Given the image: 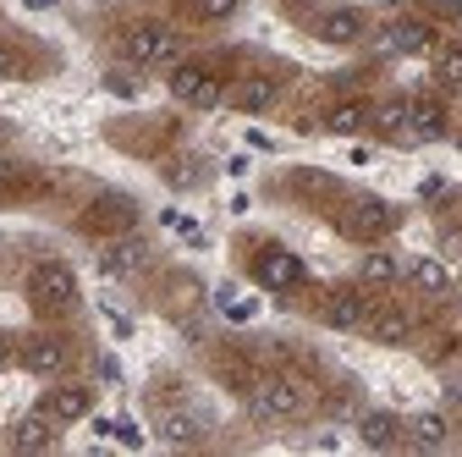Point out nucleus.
Returning <instances> with one entry per match:
<instances>
[{
	"label": "nucleus",
	"instance_id": "nucleus-1",
	"mask_svg": "<svg viewBox=\"0 0 462 457\" xmlns=\"http://www.w3.org/2000/svg\"><path fill=\"white\" fill-rule=\"evenodd\" d=\"M78 270L67 265V259H39L33 270H28V303L39 309V314H72L78 309Z\"/></svg>",
	"mask_w": 462,
	"mask_h": 457
},
{
	"label": "nucleus",
	"instance_id": "nucleus-2",
	"mask_svg": "<svg viewBox=\"0 0 462 457\" xmlns=\"http://www.w3.org/2000/svg\"><path fill=\"white\" fill-rule=\"evenodd\" d=\"M122 61L127 67H171L177 61V28L171 23H133L122 33Z\"/></svg>",
	"mask_w": 462,
	"mask_h": 457
},
{
	"label": "nucleus",
	"instance_id": "nucleus-3",
	"mask_svg": "<svg viewBox=\"0 0 462 457\" xmlns=\"http://www.w3.org/2000/svg\"><path fill=\"white\" fill-rule=\"evenodd\" d=\"M248 408L259 419H298L309 408V391L298 380H286V375H264L254 391H248Z\"/></svg>",
	"mask_w": 462,
	"mask_h": 457
},
{
	"label": "nucleus",
	"instance_id": "nucleus-4",
	"mask_svg": "<svg viewBox=\"0 0 462 457\" xmlns=\"http://www.w3.org/2000/svg\"><path fill=\"white\" fill-rule=\"evenodd\" d=\"M391 226H396V210H391L385 199H374V193H358L353 204H346V215H341V232H346V238H358V243L385 238Z\"/></svg>",
	"mask_w": 462,
	"mask_h": 457
},
{
	"label": "nucleus",
	"instance_id": "nucleus-5",
	"mask_svg": "<svg viewBox=\"0 0 462 457\" xmlns=\"http://www.w3.org/2000/svg\"><path fill=\"white\" fill-rule=\"evenodd\" d=\"M17 364L28 375H39V380H55V375L72 364V348H67L61 336H28L23 348H17Z\"/></svg>",
	"mask_w": 462,
	"mask_h": 457
},
{
	"label": "nucleus",
	"instance_id": "nucleus-6",
	"mask_svg": "<svg viewBox=\"0 0 462 457\" xmlns=\"http://www.w3.org/2000/svg\"><path fill=\"white\" fill-rule=\"evenodd\" d=\"M254 275H259V287H270V293H292L298 281H303V259L286 254V248H259Z\"/></svg>",
	"mask_w": 462,
	"mask_h": 457
},
{
	"label": "nucleus",
	"instance_id": "nucleus-7",
	"mask_svg": "<svg viewBox=\"0 0 462 457\" xmlns=\"http://www.w3.org/2000/svg\"><path fill=\"white\" fill-rule=\"evenodd\" d=\"M39 414H50L55 424H78V419L94 414V391L88 386H50L39 396Z\"/></svg>",
	"mask_w": 462,
	"mask_h": 457
},
{
	"label": "nucleus",
	"instance_id": "nucleus-8",
	"mask_svg": "<svg viewBox=\"0 0 462 457\" xmlns=\"http://www.w3.org/2000/svg\"><path fill=\"white\" fill-rule=\"evenodd\" d=\"M380 44H385L391 55H435V28L419 23V17H396V23L380 33Z\"/></svg>",
	"mask_w": 462,
	"mask_h": 457
},
{
	"label": "nucleus",
	"instance_id": "nucleus-9",
	"mask_svg": "<svg viewBox=\"0 0 462 457\" xmlns=\"http://www.w3.org/2000/svg\"><path fill=\"white\" fill-rule=\"evenodd\" d=\"M364 12L358 6H325L319 17H314V33L325 39V44H358L364 39Z\"/></svg>",
	"mask_w": 462,
	"mask_h": 457
},
{
	"label": "nucleus",
	"instance_id": "nucleus-10",
	"mask_svg": "<svg viewBox=\"0 0 462 457\" xmlns=\"http://www.w3.org/2000/svg\"><path fill=\"white\" fill-rule=\"evenodd\" d=\"M143 265H149V243L133 238V232H122L116 243L99 248V270H105V275H138Z\"/></svg>",
	"mask_w": 462,
	"mask_h": 457
},
{
	"label": "nucleus",
	"instance_id": "nucleus-11",
	"mask_svg": "<svg viewBox=\"0 0 462 457\" xmlns=\"http://www.w3.org/2000/svg\"><path fill=\"white\" fill-rule=\"evenodd\" d=\"M165 83H171V94L188 99V105H215V99H220V83H215L204 67H193V61H177Z\"/></svg>",
	"mask_w": 462,
	"mask_h": 457
},
{
	"label": "nucleus",
	"instance_id": "nucleus-12",
	"mask_svg": "<svg viewBox=\"0 0 462 457\" xmlns=\"http://www.w3.org/2000/svg\"><path fill=\"white\" fill-rule=\"evenodd\" d=\"M435 138H446V105L440 99H408V138L402 144H435Z\"/></svg>",
	"mask_w": 462,
	"mask_h": 457
},
{
	"label": "nucleus",
	"instance_id": "nucleus-13",
	"mask_svg": "<svg viewBox=\"0 0 462 457\" xmlns=\"http://www.w3.org/2000/svg\"><path fill=\"white\" fill-rule=\"evenodd\" d=\"M364 331H369L374 341H385V348H402V341L413 336V314H408V309H369Z\"/></svg>",
	"mask_w": 462,
	"mask_h": 457
},
{
	"label": "nucleus",
	"instance_id": "nucleus-14",
	"mask_svg": "<svg viewBox=\"0 0 462 457\" xmlns=\"http://www.w3.org/2000/svg\"><path fill=\"white\" fill-rule=\"evenodd\" d=\"M358 435H364V446H374V452H391V446H402V441H408L402 419H396V414H385V408L364 414V419H358Z\"/></svg>",
	"mask_w": 462,
	"mask_h": 457
},
{
	"label": "nucleus",
	"instance_id": "nucleus-15",
	"mask_svg": "<svg viewBox=\"0 0 462 457\" xmlns=\"http://www.w3.org/2000/svg\"><path fill=\"white\" fill-rule=\"evenodd\" d=\"M364 320H369V298L364 293H330L325 325H336V331H364Z\"/></svg>",
	"mask_w": 462,
	"mask_h": 457
},
{
	"label": "nucleus",
	"instance_id": "nucleus-16",
	"mask_svg": "<svg viewBox=\"0 0 462 457\" xmlns=\"http://www.w3.org/2000/svg\"><path fill=\"white\" fill-rule=\"evenodd\" d=\"M154 435H160L165 446H199V441H204V424H199L193 414H182V408H165V414L154 419Z\"/></svg>",
	"mask_w": 462,
	"mask_h": 457
},
{
	"label": "nucleus",
	"instance_id": "nucleus-17",
	"mask_svg": "<svg viewBox=\"0 0 462 457\" xmlns=\"http://www.w3.org/2000/svg\"><path fill=\"white\" fill-rule=\"evenodd\" d=\"M12 446L17 452H44V446H55V419L50 414H23L17 424H12Z\"/></svg>",
	"mask_w": 462,
	"mask_h": 457
},
{
	"label": "nucleus",
	"instance_id": "nucleus-18",
	"mask_svg": "<svg viewBox=\"0 0 462 457\" xmlns=\"http://www.w3.org/2000/svg\"><path fill=\"white\" fill-rule=\"evenodd\" d=\"M231 99H237V110L259 117V110H270V105L281 99V83H275V78H264V72H254V78H243L237 89H231Z\"/></svg>",
	"mask_w": 462,
	"mask_h": 457
},
{
	"label": "nucleus",
	"instance_id": "nucleus-19",
	"mask_svg": "<svg viewBox=\"0 0 462 457\" xmlns=\"http://www.w3.org/2000/svg\"><path fill=\"white\" fill-rule=\"evenodd\" d=\"M369 127H380L385 138H408V94H391V99L369 105Z\"/></svg>",
	"mask_w": 462,
	"mask_h": 457
},
{
	"label": "nucleus",
	"instance_id": "nucleus-20",
	"mask_svg": "<svg viewBox=\"0 0 462 457\" xmlns=\"http://www.w3.org/2000/svg\"><path fill=\"white\" fill-rule=\"evenodd\" d=\"M402 275H408V281H413V287H419L424 298H446V293H451V270H446L440 259H413V265L402 270Z\"/></svg>",
	"mask_w": 462,
	"mask_h": 457
},
{
	"label": "nucleus",
	"instance_id": "nucleus-21",
	"mask_svg": "<svg viewBox=\"0 0 462 457\" xmlns=\"http://www.w3.org/2000/svg\"><path fill=\"white\" fill-rule=\"evenodd\" d=\"M358 281H364V287H396V281H402V259L385 254V248H374V254H364Z\"/></svg>",
	"mask_w": 462,
	"mask_h": 457
},
{
	"label": "nucleus",
	"instance_id": "nucleus-22",
	"mask_svg": "<svg viewBox=\"0 0 462 457\" xmlns=\"http://www.w3.org/2000/svg\"><path fill=\"white\" fill-rule=\"evenodd\" d=\"M325 127H330L336 138H353V133H364V127H369V105H364V99H341V105H330Z\"/></svg>",
	"mask_w": 462,
	"mask_h": 457
},
{
	"label": "nucleus",
	"instance_id": "nucleus-23",
	"mask_svg": "<svg viewBox=\"0 0 462 457\" xmlns=\"http://www.w3.org/2000/svg\"><path fill=\"white\" fill-rule=\"evenodd\" d=\"M402 430H408L413 446H446V435H451V430H446V414H413Z\"/></svg>",
	"mask_w": 462,
	"mask_h": 457
},
{
	"label": "nucleus",
	"instance_id": "nucleus-24",
	"mask_svg": "<svg viewBox=\"0 0 462 457\" xmlns=\"http://www.w3.org/2000/svg\"><path fill=\"white\" fill-rule=\"evenodd\" d=\"M435 83L440 89H462V44H435Z\"/></svg>",
	"mask_w": 462,
	"mask_h": 457
},
{
	"label": "nucleus",
	"instance_id": "nucleus-25",
	"mask_svg": "<svg viewBox=\"0 0 462 457\" xmlns=\"http://www.w3.org/2000/svg\"><path fill=\"white\" fill-rule=\"evenodd\" d=\"M237 6L243 0H188V12L199 23H226V17H237Z\"/></svg>",
	"mask_w": 462,
	"mask_h": 457
},
{
	"label": "nucleus",
	"instance_id": "nucleus-26",
	"mask_svg": "<svg viewBox=\"0 0 462 457\" xmlns=\"http://www.w3.org/2000/svg\"><path fill=\"white\" fill-rule=\"evenodd\" d=\"M419 199H424V204H440V199H446V177H424V182H419Z\"/></svg>",
	"mask_w": 462,
	"mask_h": 457
},
{
	"label": "nucleus",
	"instance_id": "nucleus-27",
	"mask_svg": "<svg viewBox=\"0 0 462 457\" xmlns=\"http://www.w3.org/2000/svg\"><path fill=\"white\" fill-rule=\"evenodd\" d=\"M430 6H435L440 17H457V23H462V0H430Z\"/></svg>",
	"mask_w": 462,
	"mask_h": 457
},
{
	"label": "nucleus",
	"instance_id": "nucleus-28",
	"mask_svg": "<svg viewBox=\"0 0 462 457\" xmlns=\"http://www.w3.org/2000/svg\"><path fill=\"white\" fill-rule=\"evenodd\" d=\"M105 89H110V94H133V78H122V72H110V78H105Z\"/></svg>",
	"mask_w": 462,
	"mask_h": 457
},
{
	"label": "nucleus",
	"instance_id": "nucleus-29",
	"mask_svg": "<svg viewBox=\"0 0 462 457\" xmlns=\"http://www.w3.org/2000/svg\"><path fill=\"white\" fill-rule=\"evenodd\" d=\"M0 78H17V55L6 44H0Z\"/></svg>",
	"mask_w": 462,
	"mask_h": 457
},
{
	"label": "nucleus",
	"instance_id": "nucleus-30",
	"mask_svg": "<svg viewBox=\"0 0 462 457\" xmlns=\"http://www.w3.org/2000/svg\"><path fill=\"white\" fill-rule=\"evenodd\" d=\"M12 364H17V348H12L6 336H0V369H12Z\"/></svg>",
	"mask_w": 462,
	"mask_h": 457
},
{
	"label": "nucleus",
	"instance_id": "nucleus-31",
	"mask_svg": "<svg viewBox=\"0 0 462 457\" xmlns=\"http://www.w3.org/2000/svg\"><path fill=\"white\" fill-rule=\"evenodd\" d=\"M0 144H6V127H0Z\"/></svg>",
	"mask_w": 462,
	"mask_h": 457
}]
</instances>
